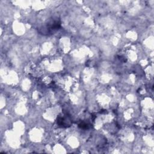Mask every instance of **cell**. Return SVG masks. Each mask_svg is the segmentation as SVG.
Here are the masks:
<instances>
[{"label": "cell", "instance_id": "7a4b0ae2", "mask_svg": "<svg viewBox=\"0 0 154 154\" xmlns=\"http://www.w3.org/2000/svg\"><path fill=\"white\" fill-rule=\"evenodd\" d=\"M57 125L62 128H67L72 125V119L69 115L63 114L62 116H59L57 117Z\"/></svg>", "mask_w": 154, "mask_h": 154}, {"label": "cell", "instance_id": "6da1fadb", "mask_svg": "<svg viewBox=\"0 0 154 154\" xmlns=\"http://www.w3.org/2000/svg\"><path fill=\"white\" fill-rule=\"evenodd\" d=\"M61 27V20L58 17H52L41 28L38 29L40 34L44 35H49L54 34L55 32Z\"/></svg>", "mask_w": 154, "mask_h": 154}, {"label": "cell", "instance_id": "3957f363", "mask_svg": "<svg viewBox=\"0 0 154 154\" xmlns=\"http://www.w3.org/2000/svg\"><path fill=\"white\" fill-rule=\"evenodd\" d=\"M90 125L88 124V123H87L84 122H81L80 123L78 124V126L79 128H81V129H88L90 128Z\"/></svg>", "mask_w": 154, "mask_h": 154}]
</instances>
